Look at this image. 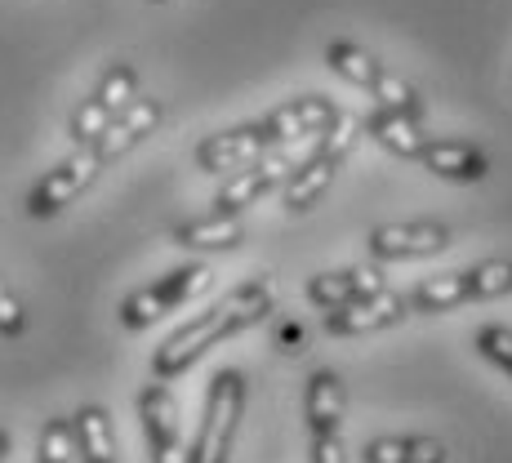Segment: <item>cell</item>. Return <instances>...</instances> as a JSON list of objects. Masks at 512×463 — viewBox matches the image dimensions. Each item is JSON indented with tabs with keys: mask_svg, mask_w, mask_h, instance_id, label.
<instances>
[{
	"mask_svg": "<svg viewBox=\"0 0 512 463\" xmlns=\"http://www.w3.org/2000/svg\"><path fill=\"white\" fill-rule=\"evenodd\" d=\"M415 165L446 183H481L490 174V156L468 139H423Z\"/></svg>",
	"mask_w": 512,
	"mask_h": 463,
	"instance_id": "obj_16",
	"label": "cell"
},
{
	"mask_svg": "<svg viewBox=\"0 0 512 463\" xmlns=\"http://www.w3.org/2000/svg\"><path fill=\"white\" fill-rule=\"evenodd\" d=\"M103 170H107V165L98 161V152L90 143L76 147L67 161H58L49 174H41V183L27 192V214H32V219H54V214L67 210V205H72Z\"/></svg>",
	"mask_w": 512,
	"mask_h": 463,
	"instance_id": "obj_8",
	"label": "cell"
},
{
	"mask_svg": "<svg viewBox=\"0 0 512 463\" xmlns=\"http://www.w3.org/2000/svg\"><path fill=\"white\" fill-rule=\"evenodd\" d=\"M361 130H366L370 139H379L392 156H401V161H415L419 147H423V139H428V134H423V125L415 121V116L388 112V107H374L366 121H361Z\"/></svg>",
	"mask_w": 512,
	"mask_h": 463,
	"instance_id": "obj_20",
	"label": "cell"
},
{
	"mask_svg": "<svg viewBox=\"0 0 512 463\" xmlns=\"http://www.w3.org/2000/svg\"><path fill=\"white\" fill-rule=\"evenodd\" d=\"M383 290V272L374 268H334V272H317L308 285H303V294H308L312 308H343V303H357L366 299V294Z\"/></svg>",
	"mask_w": 512,
	"mask_h": 463,
	"instance_id": "obj_17",
	"label": "cell"
},
{
	"mask_svg": "<svg viewBox=\"0 0 512 463\" xmlns=\"http://www.w3.org/2000/svg\"><path fill=\"white\" fill-rule=\"evenodd\" d=\"M23 330H27V308H23V299H18V294L9 290L5 281H0V334H5V339H18Z\"/></svg>",
	"mask_w": 512,
	"mask_h": 463,
	"instance_id": "obj_25",
	"label": "cell"
},
{
	"mask_svg": "<svg viewBox=\"0 0 512 463\" xmlns=\"http://www.w3.org/2000/svg\"><path fill=\"white\" fill-rule=\"evenodd\" d=\"M339 107L330 103V98H321V94H299V98H290V103H281V107H272L268 116H259V125L268 130V143L272 147H285V143H294V139H308V134H326L334 121H339Z\"/></svg>",
	"mask_w": 512,
	"mask_h": 463,
	"instance_id": "obj_13",
	"label": "cell"
},
{
	"mask_svg": "<svg viewBox=\"0 0 512 463\" xmlns=\"http://www.w3.org/2000/svg\"><path fill=\"white\" fill-rule=\"evenodd\" d=\"M139 415H143V432H147V450H152V463H187L179 397H174L165 383H152V388H143Z\"/></svg>",
	"mask_w": 512,
	"mask_h": 463,
	"instance_id": "obj_9",
	"label": "cell"
},
{
	"mask_svg": "<svg viewBox=\"0 0 512 463\" xmlns=\"http://www.w3.org/2000/svg\"><path fill=\"white\" fill-rule=\"evenodd\" d=\"M477 352L486 361H495V366L512 379V325H481L477 330Z\"/></svg>",
	"mask_w": 512,
	"mask_h": 463,
	"instance_id": "obj_24",
	"label": "cell"
},
{
	"mask_svg": "<svg viewBox=\"0 0 512 463\" xmlns=\"http://www.w3.org/2000/svg\"><path fill=\"white\" fill-rule=\"evenodd\" d=\"M446 455L437 437H374L361 446V463H446Z\"/></svg>",
	"mask_w": 512,
	"mask_h": 463,
	"instance_id": "obj_21",
	"label": "cell"
},
{
	"mask_svg": "<svg viewBox=\"0 0 512 463\" xmlns=\"http://www.w3.org/2000/svg\"><path fill=\"white\" fill-rule=\"evenodd\" d=\"M357 139H361V121L357 116H348V112H343L326 134H317V147H312L308 156H299V165H294L290 179H285V187H281L285 210L290 214L312 210V205H317L321 196L334 187V179H339L343 161L352 156Z\"/></svg>",
	"mask_w": 512,
	"mask_h": 463,
	"instance_id": "obj_2",
	"label": "cell"
},
{
	"mask_svg": "<svg viewBox=\"0 0 512 463\" xmlns=\"http://www.w3.org/2000/svg\"><path fill=\"white\" fill-rule=\"evenodd\" d=\"M205 285H210V268H205V263H183V268L165 272V277H156L152 285L134 290L130 299L121 303V325L125 330H147V325H156L165 312L196 299Z\"/></svg>",
	"mask_w": 512,
	"mask_h": 463,
	"instance_id": "obj_7",
	"label": "cell"
},
{
	"mask_svg": "<svg viewBox=\"0 0 512 463\" xmlns=\"http://www.w3.org/2000/svg\"><path fill=\"white\" fill-rule=\"evenodd\" d=\"M245 415V379L241 370H219L205 392V415L196 428V441L187 450V463H228L232 441Z\"/></svg>",
	"mask_w": 512,
	"mask_h": 463,
	"instance_id": "obj_5",
	"label": "cell"
},
{
	"mask_svg": "<svg viewBox=\"0 0 512 463\" xmlns=\"http://www.w3.org/2000/svg\"><path fill=\"white\" fill-rule=\"evenodd\" d=\"M455 245V232L446 223H383L370 228V254L383 263H401V259H432L446 254Z\"/></svg>",
	"mask_w": 512,
	"mask_h": 463,
	"instance_id": "obj_10",
	"label": "cell"
},
{
	"mask_svg": "<svg viewBox=\"0 0 512 463\" xmlns=\"http://www.w3.org/2000/svg\"><path fill=\"white\" fill-rule=\"evenodd\" d=\"M312 463H348L343 432H317V437H312Z\"/></svg>",
	"mask_w": 512,
	"mask_h": 463,
	"instance_id": "obj_26",
	"label": "cell"
},
{
	"mask_svg": "<svg viewBox=\"0 0 512 463\" xmlns=\"http://www.w3.org/2000/svg\"><path fill=\"white\" fill-rule=\"evenodd\" d=\"M161 121H165V103H156V98H134L90 147L98 152V161L112 165V161H121L125 152H134L143 139H152V134L161 130Z\"/></svg>",
	"mask_w": 512,
	"mask_h": 463,
	"instance_id": "obj_15",
	"label": "cell"
},
{
	"mask_svg": "<svg viewBox=\"0 0 512 463\" xmlns=\"http://www.w3.org/2000/svg\"><path fill=\"white\" fill-rule=\"evenodd\" d=\"M134 98H139V67H134V63H112L103 72V81L94 85V94H85L81 103H76L72 121H67L72 143L76 147L94 143L98 134H103L107 125H112L116 116L134 103Z\"/></svg>",
	"mask_w": 512,
	"mask_h": 463,
	"instance_id": "obj_6",
	"label": "cell"
},
{
	"mask_svg": "<svg viewBox=\"0 0 512 463\" xmlns=\"http://www.w3.org/2000/svg\"><path fill=\"white\" fill-rule=\"evenodd\" d=\"M152 5H170V0H152Z\"/></svg>",
	"mask_w": 512,
	"mask_h": 463,
	"instance_id": "obj_28",
	"label": "cell"
},
{
	"mask_svg": "<svg viewBox=\"0 0 512 463\" xmlns=\"http://www.w3.org/2000/svg\"><path fill=\"white\" fill-rule=\"evenodd\" d=\"M326 63H330L334 76H343L348 85L374 94V103L379 107L423 121V98H419L415 85H406L392 67H383V58H374L370 49H361L357 41H330L326 45Z\"/></svg>",
	"mask_w": 512,
	"mask_h": 463,
	"instance_id": "obj_4",
	"label": "cell"
},
{
	"mask_svg": "<svg viewBox=\"0 0 512 463\" xmlns=\"http://www.w3.org/2000/svg\"><path fill=\"white\" fill-rule=\"evenodd\" d=\"M272 308H277V290H272V281H245L236 285L232 294H223L219 303H214L210 312H201L196 321H187L183 330H174L170 339L156 348L152 357V374L156 379H179L183 370H192L196 361L205 357V352L214 348V343L232 339V334L250 330V325L268 321Z\"/></svg>",
	"mask_w": 512,
	"mask_h": 463,
	"instance_id": "obj_1",
	"label": "cell"
},
{
	"mask_svg": "<svg viewBox=\"0 0 512 463\" xmlns=\"http://www.w3.org/2000/svg\"><path fill=\"white\" fill-rule=\"evenodd\" d=\"M277 152V147L268 143V130H263L259 121L250 125H232V130H219L210 134V139L196 143L192 161L201 165L205 174H219V170H245L250 161H259V156Z\"/></svg>",
	"mask_w": 512,
	"mask_h": 463,
	"instance_id": "obj_11",
	"label": "cell"
},
{
	"mask_svg": "<svg viewBox=\"0 0 512 463\" xmlns=\"http://www.w3.org/2000/svg\"><path fill=\"white\" fill-rule=\"evenodd\" d=\"M343 379L334 370H317L308 379V397H303V410H308V432H343Z\"/></svg>",
	"mask_w": 512,
	"mask_h": 463,
	"instance_id": "obj_19",
	"label": "cell"
},
{
	"mask_svg": "<svg viewBox=\"0 0 512 463\" xmlns=\"http://www.w3.org/2000/svg\"><path fill=\"white\" fill-rule=\"evenodd\" d=\"M294 165H299V161H290L281 147L272 156H259V161H250L245 170H236V179H228V183L219 187V196H214V210H219V214H236V210H245V205L263 201L268 192L285 187V179H290Z\"/></svg>",
	"mask_w": 512,
	"mask_h": 463,
	"instance_id": "obj_14",
	"label": "cell"
},
{
	"mask_svg": "<svg viewBox=\"0 0 512 463\" xmlns=\"http://www.w3.org/2000/svg\"><path fill=\"white\" fill-rule=\"evenodd\" d=\"M245 241V223L236 214H201V219H187L174 228V245L183 250H196V254H219V250H236Z\"/></svg>",
	"mask_w": 512,
	"mask_h": 463,
	"instance_id": "obj_18",
	"label": "cell"
},
{
	"mask_svg": "<svg viewBox=\"0 0 512 463\" xmlns=\"http://www.w3.org/2000/svg\"><path fill=\"white\" fill-rule=\"evenodd\" d=\"M72 459H76L72 419H49L41 428V450H36V463H72Z\"/></svg>",
	"mask_w": 512,
	"mask_h": 463,
	"instance_id": "obj_23",
	"label": "cell"
},
{
	"mask_svg": "<svg viewBox=\"0 0 512 463\" xmlns=\"http://www.w3.org/2000/svg\"><path fill=\"white\" fill-rule=\"evenodd\" d=\"M5 455H9V432L0 428V459H5Z\"/></svg>",
	"mask_w": 512,
	"mask_h": 463,
	"instance_id": "obj_27",
	"label": "cell"
},
{
	"mask_svg": "<svg viewBox=\"0 0 512 463\" xmlns=\"http://www.w3.org/2000/svg\"><path fill=\"white\" fill-rule=\"evenodd\" d=\"M76 432V455L81 463H116V437H112V419L103 406H81L72 415Z\"/></svg>",
	"mask_w": 512,
	"mask_h": 463,
	"instance_id": "obj_22",
	"label": "cell"
},
{
	"mask_svg": "<svg viewBox=\"0 0 512 463\" xmlns=\"http://www.w3.org/2000/svg\"><path fill=\"white\" fill-rule=\"evenodd\" d=\"M512 294V259H486L472 263L464 272H450V277H428L406 294L410 312H455L481 299H504Z\"/></svg>",
	"mask_w": 512,
	"mask_h": 463,
	"instance_id": "obj_3",
	"label": "cell"
},
{
	"mask_svg": "<svg viewBox=\"0 0 512 463\" xmlns=\"http://www.w3.org/2000/svg\"><path fill=\"white\" fill-rule=\"evenodd\" d=\"M406 312H410L406 294H397V290L383 285V290L366 294V299L343 303V308L326 312V330L334 334V339H357V334H379V330H388V325L406 321Z\"/></svg>",
	"mask_w": 512,
	"mask_h": 463,
	"instance_id": "obj_12",
	"label": "cell"
}]
</instances>
